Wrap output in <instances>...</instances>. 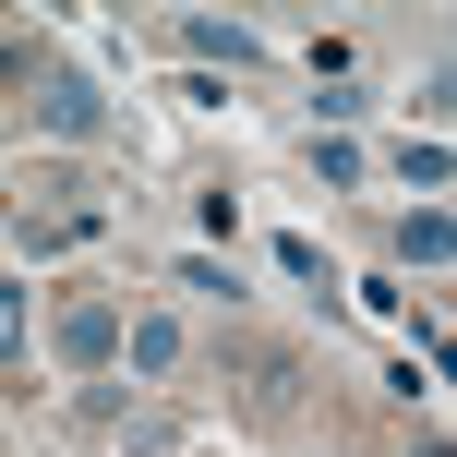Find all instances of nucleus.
I'll use <instances>...</instances> for the list:
<instances>
[{
	"label": "nucleus",
	"instance_id": "1",
	"mask_svg": "<svg viewBox=\"0 0 457 457\" xmlns=\"http://www.w3.org/2000/svg\"><path fill=\"white\" fill-rule=\"evenodd\" d=\"M109 337H120V325H109V301H72V313H61V349H72V361H96Z\"/></svg>",
	"mask_w": 457,
	"mask_h": 457
},
{
	"label": "nucleus",
	"instance_id": "2",
	"mask_svg": "<svg viewBox=\"0 0 457 457\" xmlns=\"http://www.w3.org/2000/svg\"><path fill=\"white\" fill-rule=\"evenodd\" d=\"M397 253H410V265H445V217H434V205L397 217Z\"/></svg>",
	"mask_w": 457,
	"mask_h": 457
},
{
	"label": "nucleus",
	"instance_id": "3",
	"mask_svg": "<svg viewBox=\"0 0 457 457\" xmlns=\"http://www.w3.org/2000/svg\"><path fill=\"white\" fill-rule=\"evenodd\" d=\"M12 337H24V301H12V289H0V349H12Z\"/></svg>",
	"mask_w": 457,
	"mask_h": 457
}]
</instances>
